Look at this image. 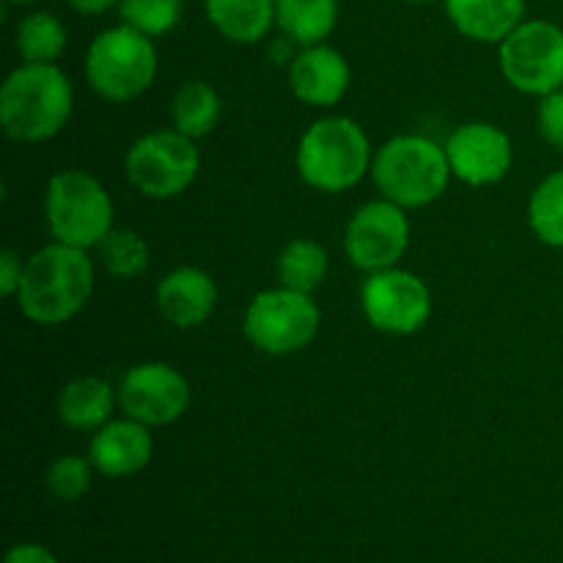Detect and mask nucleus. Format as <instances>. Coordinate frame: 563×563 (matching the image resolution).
<instances>
[{
  "mask_svg": "<svg viewBox=\"0 0 563 563\" xmlns=\"http://www.w3.org/2000/svg\"><path fill=\"white\" fill-rule=\"evenodd\" d=\"M214 31L234 44L262 42L275 25V0H203Z\"/></svg>",
  "mask_w": 563,
  "mask_h": 563,
  "instance_id": "obj_19",
  "label": "nucleus"
},
{
  "mask_svg": "<svg viewBox=\"0 0 563 563\" xmlns=\"http://www.w3.org/2000/svg\"><path fill=\"white\" fill-rule=\"evenodd\" d=\"M220 113H223L220 93L203 80L185 82L170 99V124L192 141L207 137L218 126Z\"/></svg>",
  "mask_w": 563,
  "mask_h": 563,
  "instance_id": "obj_21",
  "label": "nucleus"
},
{
  "mask_svg": "<svg viewBox=\"0 0 563 563\" xmlns=\"http://www.w3.org/2000/svg\"><path fill=\"white\" fill-rule=\"evenodd\" d=\"M410 247V220L399 203L379 198L357 209L344 229V253L363 273L399 267Z\"/></svg>",
  "mask_w": 563,
  "mask_h": 563,
  "instance_id": "obj_11",
  "label": "nucleus"
},
{
  "mask_svg": "<svg viewBox=\"0 0 563 563\" xmlns=\"http://www.w3.org/2000/svg\"><path fill=\"white\" fill-rule=\"evenodd\" d=\"M66 25L49 11H31L16 25V53L25 64H55L66 49Z\"/></svg>",
  "mask_w": 563,
  "mask_h": 563,
  "instance_id": "obj_23",
  "label": "nucleus"
},
{
  "mask_svg": "<svg viewBox=\"0 0 563 563\" xmlns=\"http://www.w3.org/2000/svg\"><path fill=\"white\" fill-rule=\"evenodd\" d=\"M154 38L135 27H104L86 49V80L108 102H130L146 93L157 77Z\"/></svg>",
  "mask_w": 563,
  "mask_h": 563,
  "instance_id": "obj_5",
  "label": "nucleus"
},
{
  "mask_svg": "<svg viewBox=\"0 0 563 563\" xmlns=\"http://www.w3.org/2000/svg\"><path fill=\"white\" fill-rule=\"evenodd\" d=\"M322 311L306 291L264 289L251 300L245 311V335L264 355H295L302 352L319 333Z\"/></svg>",
  "mask_w": 563,
  "mask_h": 563,
  "instance_id": "obj_7",
  "label": "nucleus"
},
{
  "mask_svg": "<svg viewBox=\"0 0 563 563\" xmlns=\"http://www.w3.org/2000/svg\"><path fill=\"white\" fill-rule=\"evenodd\" d=\"M361 308L368 324L388 335H412L432 317V291L421 275L401 267L368 273L361 286Z\"/></svg>",
  "mask_w": 563,
  "mask_h": 563,
  "instance_id": "obj_10",
  "label": "nucleus"
},
{
  "mask_svg": "<svg viewBox=\"0 0 563 563\" xmlns=\"http://www.w3.org/2000/svg\"><path fill=\"white\" fill-rule=\"evenodd\" d=\"M350 60L330 44H308L289 64V86L302 104L333 108L350 91Z\"/></svg>",
  "mask_w": 563,
  "mask_h": 563,
  "instance_id": "obj_14",
  "label": "nucleus"
},
{
  "mask_svg": "<svg viewBox=\"0 0 563 563\" xmlns=\"http://www.w3.org/2000/svg\"><path fill=\"white\" fill-rule=\"evenodd\" d=\"M9 5H27V3H36V0H5Z\"/></svg>",
  "mask_w": 563,
  "mask_h": 563,
  "instance_id": "obj_32",
  "label": "nucleus"
},
{
  "mask_svg": "<svg viewBox=\"0 0 563 563\" xmlns=\"http://www.w3.org/2000/svg\"><path fill=\"white\" fill-rule=\"evenodd\" d=\"M372 143L363 126L346 115H328L302 132L297 143V174L322 192L352 190L372 174Z\"/></svg>",
  "mask_w": 563,
  "mask_h": 563,
  "instance_id": "obj_3",
  "label": "nucleus"
},
{
  "mask_svg": "<svg viewBox=\"0 0 563 563\" xmlns=\"http://www.w3.org/2000/svg\"><path fill=\"white\" fill-rule=\"evenodd\" d=\"M405 3H416V5H421V3H432V0H405Z\"/></svg>",
  "mask_w": 563,
  "mask_h": 563,
  "instance_id": "obj_33",
  "label": "nucleus"
},
{
  "mask_svg": "<svg viewBox=\"0 0 563 563\" xmlns=\"http://www.w3.org/2000/svg\"><path fill=\"white\" fill-rule=\"evenodd\" d=\"M201 170V154L192 137L176 130H154L137 137L124 157L130 185L146 198H176L190 190Z\"/></svg>",
  "mask_w": 563,
  "mask_h": 563,
  "instance_id": "obj_8",
  "label": "nucleus"
},
{
  "mask_svg": "<svg viewBox=\"0 0 563 563\" xmlns=\"http://www.w3.org/2000/svg\"><path fill=\"white\" fill-rule=\"evenodd\" d=\"M99 256L113 278H141L148 269V242L132 229H113L99 242Z\"/></svg>",
  "mask_w": 563,
  "mask_h": 563,
  "instance_id": "obj_25",
  "label": "nucleus"
},
{
  "mask_svg": "<svg viewBox=\"0 0 563 563\" xmlns=\"http://www.w3.org/2000/svg\"><path fill=\"white\" fill-rule=\"evenodd\" d=\"M445 146L427 135H396L377 148L372 179L383 198L401 209H421L438 201L451 181Z\"/></svg>",
  "mask_w": 563,
  "mask_h": 563,
  "instance_id": "obj_4",
  "label": "nucleus"
},
{
  "mask_svg": "<svg viewBox=\"0 0 563 563\" xmlns=\"http://www.w3.org/2000/svg\"><path fill=\"white\" fill-rule=\"evenodd\" d=\"M339 25V0H275V27L300 47L322 44Z\"/></svg>",
  "mask_w": 563,
  "mask_h": 563,
  "instance_id": "obj_20",
  "label": "nucleus"
},
{
  "mask_svg": "<svg viewBox=\"0 0 563 563\" xmlns=\"http://www.w3.org/2000/svg\"><path fill=\"white\" fill-rule=\"evenodd\" d=\"M119 401V390L110 388L102 377H77L60 388L55 412L64 427L75 432H97L104 423L113 421V407Z\"/></svg>",
  "mask_w": 563,
  "mask_h": 563,
  "instance_id": "obj_18",
  "label": "nucleus"
},
{
  "mask_svg": "<svg viewBox=\"0 0 563 563\" xmlns=\"http://www.w3.org/2000/svg\"><path fill=\"white\" fill-rule=\"evenodd\" d=\"M113 201L102 181L88 170H58L47 181L44 192V218L55 242L71 247H99L113 231Z\"/></svg>",
  "mask_w": 563,
  "mask_h": 563,
  "instance_id": "obj_6",
  "label": "nucleus"
},
{
  "mask_svg": "<svg viewBox=\"0 0 563 563\" xmlns=\"http://www.w3.org/2000/svg\"><path fill=\"white\" fill-rule=\"evenodd\" d=\"M119 407L146 427H168L190 407V383L170 363H137L121 377Z\"/></svg>",
  "mask_w": 563,
  "mask_h": 563,
  "instance_id": "obj_12",
  "label": "nucleus"
},
{
  "mask_svg": "<svg viewBox=\"0 0 563 563\" xmlns=\"http://www.w3.org/2000/svg\"><path fill=\"white\" fill-rule=\"evenodd\" d=\"M451 174L471 187L498 185L506 179L515 159L511 137L487 121H471L456 126L445 141Z\"/></svg>",
  "mask_w": 563,
  "mask_h": 563,
  "instance_id": "obj_13",
  "label": "nucleus"
},
{
  "mask_svg": "<svg viewBox=\"0 0 563 563\" xmlns=\"http://www.w3.org/2000/svg\"><path fill=\"white\" fill-rule=\"evenodd\" d=\"M154 456L152 427L135 418H113L97 429L88 445L93 471L104 478H126L146 471Z\"/></svg>",
  "mask_w": 563,
  "mask_h": 563,
  "instance_id": "obj_15",
  "label": "nucleus"
},
{
  "mask_svg": "<svg viewBox=\"0 0 563 563\" xmlns=\"http://www.w3.org/2000/svg\"><path fill=\"white\" fill-rule=\"evenodd\" d=\"M66 3H69L77 14L99 16V14H104V11L115 9V5H119V0H66Z\"/></svg>",
  "mask_w": 563,
  "mask_h": 563,
  "instance_id": "obj_31",
  "label": "nucleus"
},
{
  "mask_svg": "<svg viewBox=\"0 0 563 563\" xmlns=\"http://www.w3.org/2000/svg\"><path fill=\"white\" fill-rule=\"evenodd\" d=\"M451 25L482 44H500L522 20L526 0H443Z\"/></svg>",
  "mask_w": 563,
  "mask_h": 563,
  "instance_id": "obj_17",
  "label": "nucleus"
},
{
  "mask_svg": "<svg viewBox=\"0 0 563 563\" xmlns=\"http://www.w3.org/2000/svg\"><path fill=\"white\" fill-rule=\"evenodd\" d=\"M528 225L539 242L563 247V170L544 176L528 201Z\"/></svg>",
  "mask_w": 563,
  "mask_h": 563,
  "instance_id": "obj_24",
  "label": "nucleus"
},
{
  "mask_svg": "<svg viewBox=\"0 0 563 563\" xmlns=\"http://www.w3.org/2000/svg\"><path fill=\"white\" fill-rule=\"evenodd\" d=\"M93 278V262L82 247L49 242L25 262L20 311L44 328L66 324L91 300Z\"/></svg>",
  "mask_w": 563,
  "mask_h": 563,
  "instance_id": "obj_1",
  "label": "nucleus"
},
{
  "mask_svg": "<svg viewBox=\"0 0 563 563\" xmlns=\"http://www.w3.org/2000/svg\"><path fill=\"white\" fill-rule=\"evenodd\" d=\"M275 273H278L280 286H286V289L313 295L328 278L330 256L317 240L297 236V240L286 242V247L280 251L278 262H275Z\"/></svg>",
  "mask_w": 563,
  "mask_h": 563,
  "instance_id": "obj_22",
  "label": "nucleus"
},
{
  "mask_svg": "<svg viewBox=\"0 0 563 563\" xmlns=\"http://www.w3.org/2000/svg\"><path fill=\"white\" fill-rule=\"evenodd\" d=\"M181 5V0H119L115 9L124 25L157 38L179 25Z\"/></svg>",
  "mask_w": 563,
  "mask_h": 563,
  "instance_id": "obj_26",
  "label": "nucleus"
},
{
  "mask_svg": "<svg viewBox=\"0 0 563 563\" xmlns=\"http://www.w3.org/2000/svg\"><path fill=\"white\" fill-rule=\"evenodd\" d=\"M500 75L511 88L548 97L563 88V27L550 20H522L498 44Z\"/></svg>",
  "mask_w": 563,
  "mask_h": 563,
  "instance_id": "obj_9",
  "label": "nucleus"
},
{
  "mask_svg": "<svg viewBox=\"0 0 563 563\" xmlns=\"http://www.w3.org/2000/svg\"><path fill=\"white\" fill-rule=\"evenodd\" d=\"M75 91L58 64L22 60L0 86V124L16 143H44L71 119Z\"/></svg>",
  "mask_w": 563,
  "mask_h": 563,
  "instance_id": "obj_2",
  "label": "nucleus"
},
{
  "mask_svg": "<svg viewBox=\"0 0 563 563\" xmlns=\"http://www.w3.org/2000/svg\"><path fill=\"white\" fill-rule=\"evenodd\" d=\"M22 275H25V264L14 251L0 253V295L16 297L22 286Z\"/></svg>",
  "mask_w": 563,
  "mask_h": 563,
  "instance_id": "obj_29",
  "label": "nucleus"
},
{
  "mask_svg": "<svg viewBox=\"0 0 563 563\" xmlns=\"http://www.w3.org/2000/svg\"><path fill=\"white\" fill-rule=\"evenodd\" d=\"M93 473L97 471H93L88 456L66 454L58 456V460L47 467L44 482H47V489L53 498L64 500V504H75V500H80L82 495L91 489Z\"/></svg>",
  "mask_w": 563,
  "mask_h": 563,
  "instance_id": "obj_27",
  "label": "nucleus"
},
{
  "mask_svg": "<svg viewBox=\"0 0 563 563\" xmlns=\"http://www.w3.org/2000/svg\"><path fill=\"white\" fill-rule=\"evenodd\" d=\"M537 121L544 141L563 152V88L548 93V97H542V102H539V110H537Z\"/></svg>",
  "mask_w": 563,
  "mask_h": 563,
  "instance_id": "obj_28",
  "label": "nucleus"
},
{
  "mask_svg": "<svg viewBox=\"0 0 563 563\" xmlns=\"http://www.w3.org/2000/svg\"><path fill=\"white\" fill-rule=\"evenodd\" d=\"M154 302L165 322L179 330H192L207 322L218 308V284L198 267H176L157 284Z\"/></svg>",
  "mask_w": 563,
  "mask_h": 563,
  "instance_id": "obj_16",
  "label": "nucleus"
},
{
  "mask_svg": "<svg viewBox=\"0 0 563 563\" xmlns=\"http://www.w3.org/2000/svg\"><path fill=\"white\" fill-rule=\"evenodd\" d=\"M3 563H58V559H55L53 550L44 548V544L20 542L14 544V548H9Z\"/></svg>",
  "mask_w": 563,
  "mask_h": 563,
  "instance_id": "obj_30",
  "label": "nucleus"
}]
</instances>
